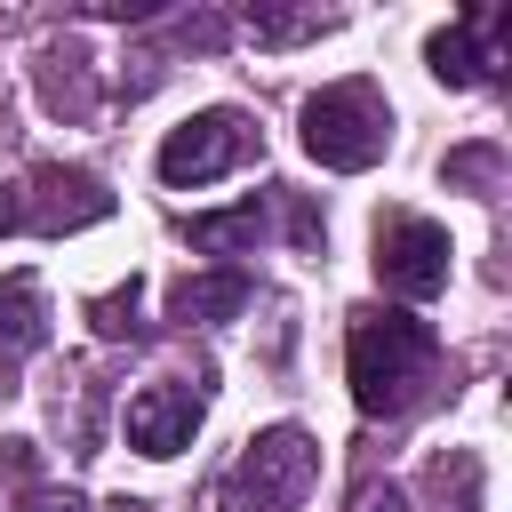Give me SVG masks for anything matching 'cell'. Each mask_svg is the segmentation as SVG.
<instances>
[{
	"mask_svg": "<svg viewBox=\"0 0 512 512\" xmlns=\"http://www.w3.org/2000/svg\"><path fill=\"white\" fill-rule=\"evenodd\" d=\"M432 360H440V336L416 312H352L344 328V376L360 416H408L432 384Z\"/></svg>",
	"mask_w": 512,
	"mask_h": 512,
	"instance_id": "1",
	"label": "cell"
},
{
	"mask_svg": "<svg viewBox=\"0 0 512 512\" xmlns=\"http://www.w3.org/2000/svg\"><path fill=\"white\" fill-rule=\"evenodd\" d=\"M384 144H392V104L376 96V80H336L304 104V152L320 168L360 176V168L384 160Z\"/></svg>",
	"mask_w": 512,
	"mask_h": 512,
	"instance_id": "2",
	"label": "cell"
},
{
	"mask_svg": "<svg viewBox=\"0 0 512 512\" xmlns=\"http://www.w3.org/2000/svg\"><path fill=\"white\" fill-rule=\"evenodd\" d=\"M312 472H320L312 432L304 424H272V432H256L240 448V464L224 472L216 496H224V512H288V504H304Z\"/></svg>",
	"mask_w": 512,
	"mask_h": 512,
	"instance_id": "3",
	"label": "cell"
},
{
	"mask_svg": "<svg viewBox=\"0 0 512 512\" xmlns=\"http://www.w3.org/2000/svg\"><path fill=\"white\" fill-rule=\"evenodd\" d=\"M248 152H256V128H248L232 104L192 112V120L168 128V144H160V184H216V176H232Z\"/></svg>",
	"mask_w": 512,
	"mask_h": 512,
	"instance_id": "4",
	"label": "cell"
},
{
	"mask_svg": "<svg viewBox=\"0 0 512 512\" xmlns=\"http://www.w3.org/2000/svg\"><path fill=\"white\" fill-rule=\"evenodd\" d=\"M448 232L432 224V216H408V208H392L384 224H376V280L392 288V296H408V304H424V296H440L448 288Z\"/></svg>",
	"mask_w": 512,
	"mask_h": 512,
	"instance_id": "5",
	"label": "cell"
},
{
	"mask_svg": "<svg viewBox=\"0 0 512 512\" xmlns=\"http://www.w3.org/2000/svg\"><path fill=\"white\" fill-rule=\"evenodd\" d=\"M504 56H512V8H464L456 24L424 40V64L440 88H480L504 72Z\"/></svg>",
	"mask_w": 512,
	"mask_h": 512,
	"instance_id": "6",
	"label": "cell"
},
{
	"mask_svg": "<svg viewBox=\"0 0 512 512\" xmlns=\"http://www.w3.org/2000/svg\"><path fill=\"white\" fill-rule=\"evenodd\" d=\"M112 216V192L88 168H32V184L16 192V232H72Z\"/></svg>",
	"mask_w": 512,
	"mask_h": 512,
	"instance_id": "7",
	"label": "cell"
},
{
	"mask_svg": "<svg viewBox=\"0 0 512 512\" xmlns=\"http://www.w3.org/2000/svg\"><path fill=\"white\" fill-rule=\"evenodd\" d=\"M200 392L192 384H144L136 400H128V448L136 456H176V448H192V432H200Z\"/></svg>",
	"mask_w": 512,
	"mask_h": 512,
	"instance_id": "8",
	"label": "cell"
},
{
	"mask_svg": "<svg viewBox=\"0 0 512 512\" xmlns=\"http://www.w3.org/2000/svg\"><path fill=\"white\" fill-rule=\"evenodd\" d=\"M40 344H48V296L32 272H8L0 280V376H16Z\"/></svg>",
	"mask_w": 512,
	"mask_h": 512,
	"instance_id": "9",
	"label": "cell"
},
{
	"mask_svg": "<svg viewBox=\"0 0 512 512\" xmlns=\"http://www.w3.org/2000/svg\"><path fill=\"white\" fill-rule=\"evenodd\" d=\"M256 304V280L248 272H200V280H176L168 288V312L176 320H232Z\"/></svg>",
	"mask_w": 512,
	"mask_h": 512,
	"instance_id": "10",
	"label": "cell"
},
{
	"mask_svg": "<svg viewBox=\"0 0 512 512\" xmlns=\"http://www.w3.org/2000/svg\"><path fill=\"white\" fill-rule=\"evenodd\" d=\"M432 504L440 512H480V456L472 448H448L432 464Z\"/></svg>",
	"mask_w": 512,
	"mask_h": 512,
	"instance_id": "11",
	"label": "cell"
},
{
	"mask_svg": "<svg viewBox=\"0 0 512 512\" xmlns=\"http://www.w3.org/2000/svg\"><path fill=\"white\" fill-rule=\"evenodd\" d=\"M184 232H192V248H248V240H264V208L240 200V208H224V216H192Z\"/></svg>",
	"mask_w": 512,
	"mask_h": 512,
	"instance_id": "12",
	"label": "cell"
},
{
	"mask_svg": "<svg viewBox=\"0 0 512 512\" xmlns=\"http://www.w3.org/2000/svg\"><path fill=\"white\" fill-rule=\"evenodd\" d=\"M136 296H144V280H128V288H112V296H96V304H88V320H96V336H128V328H136Z\"/></svg>",
	"mask_w": 512,
	"mask_h": 512,
	"instance_id": "13",
	"label": "cell"
},
{
	"mask_svg": "<svg viewBox=\"0 0 512 512\" xmlns=\"http://www.w3.org/2000/svg\"><path fill=\"white\" fill-rule=\"evenodd\" d=\"M264 40H304V32H328V16H248Z\"/></svg>",
	"mask_w": 512,
	"mask_h": 512,
	"instance_id": "14",
	"label": "cell"
},
{
	"mask_svg": "<svg viewBox=\"0 0 512 512\" xmlns=\"http://www.w3.org/2000/svg\"><path fill=\"white\" fill-rule=\"evenodd\" d=\"M24 512H88V504H80L72 488H32V496H24Z\"/></svg>",
	"mask_w": 512,
	"mask_h": 512,
	"instance_id": "15",
	"label": "cell"
},
{
	"mask_svg": "<svg viewBox=\"0 0 512 512\" xmlns=\"http://www.w3.org/2000/svg\"><path fill=\"white\" fill-rule=\"evenodd\" d=\"M352 512H408V504H400V488H360Z\"/></svg>",
	"mask_w": 512,
	"mask_h": 512,
	"instance_id": "16",
	"label": "cell"
},
{
	"mask_svg": "<svg viewBox=\"0 0 512 512\" xmlns=\"http://www.w3.org/2000/svg\"><path fill=\"white\" fill-rule=\"evenodd\" d=\"M0 232H16V192L0 184Z\"/></svg>",
	"mask_w": 512,
	"mask_h": 512,
	"instance_id": "17",
	"label": "cell"
}]
</instances>
